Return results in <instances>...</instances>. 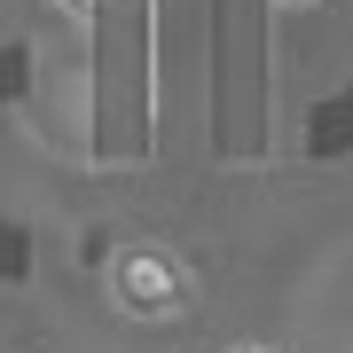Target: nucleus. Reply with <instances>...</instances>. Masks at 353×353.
I'll list each match as a JSON object with an SVG mask.
<instances>
[{
    "mask_svg": "<svg viewBox=\"0 0 353 353\" xmlns=\"http://www.w3.org/2000/svg\"><path fill=\"white\" fill-rule=\"evenodd\" d=\"M63 8H71V16H94V8H110V0H63Z\"/></svg>",
    "mask_w": 353,
    "mask_h": 353,
    "instance_id": "nucleus-2",
    "label": "nucleus"
},
{
    "mask_svg": "<svg viewBox=\"0 0 353 353\" xmlns=\"http://www.w3.org/2000/svg\"><path fill=\"white\" fill-rule=\"evenodd\" d=\"M228 353H275V345H228Z\"/></svg>",
    "mask_w": 353,
    "mask_h": 353,
    "instance_id": "nucleus-3",
    "label": "nucleus"
},
{
    "mask_svg": "<svg viewBox=\"0 0 353 353\" xmlns=\"http://www.w3.org/2000/svg\"><path fill=\"white\" fill-rule=\"evenodd\" d=\"M110 299L126 306L134 322H181L189 299H196V283H189V267L165 252V243H126V252L110 259Z\"/></svg>",
    "mask_w": 353,
    "mask_h": 353,
    "instance_id": "nucleus-1",
    "label": "nucleus"
}]
</instances>
